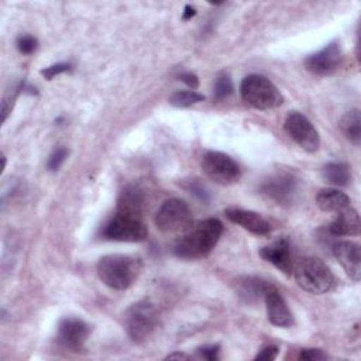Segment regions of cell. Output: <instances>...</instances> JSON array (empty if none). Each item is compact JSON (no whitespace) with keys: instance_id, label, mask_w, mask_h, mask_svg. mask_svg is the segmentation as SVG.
<instances>
[{"instance_id":"83f0119b","label":"cell","mask_w":361,"mask_h":361,"mask_svg":"<svg viewBox=\"0 0 361 361\" xmlns=\"http://www.w3.org/2000/svg\"><path fill=\"white\" fill-rule=\"evenodd\" d=\"M69 68H71L69 63L61 62V63H55V65H51V66H47V68L41 69V75H42L45 79L51 80L52 78H55V76H58V75H61V73L69 71Z\"/></svg>"},{"instance_id":"9c48e42d","label":"cell","mask_w":361,"mask_h":361,"mask_svg":"<svg viewBox=\"0 0 361 361\" xmlns=\"http://www.w3.org/2000/svg\"><path fill=\"white\" fill-rule=\"evenodd\" d=\"M288 135L305 151L314 152L320 147V137L312 121L299 111H290L283 123Z\"/></svg>"},{"instance_id":"1f68e13d","label":"cell","mask_w":361,"mask_h":361,"mask_svg":"<svg viewBox=\"0 0 361 361\" xmlns=\"http://www.w3.org/2000/svg\"><path fill=\"white\" fill-rule=\"evenodd\" d=\"M179 79H180L185 85H188L192 90L197 89V86H199V79H197V76H196L195 73H192V72H183V73H180V75H179Z\"/></svg>"},{"instance_id":"4fadbf2b","label":"cell","mask_w":361,"mask_h":361,"mask_svg":"<svg viewBox=\"0 0 361 361\" xmlns=\"http://www.w3.org/2000/svg\"><path fill=\"white\" fill-rule=\"evenodd\" d=\"M89 326L76 317L62 319L58 324V341L68 350L80 351L87 340Z\"/></svg>"},{"instance_id":"277c9868","label":"cell","mask_w":361,"mask_h":361,"mask_svg":"<svg viewBox=\"0 0 361 361\" xmlns=\"http://www.w3.org/2000/svg\"><path fill=\"white\" fill-rule=\"evenodd\" d=\"M240 93L245 103L258 110L276 109L283 103L279 89L265 76L250 75L243 79Z\"/></svg>"},{"instance_id":"d6986e66","label":"cell","mask_w":361,"mask_h":361,"mask_svg":"<svg viewBox=\"0 0 361 361\" xmlns=\"http://www.w3.org/2000/svg\"><path fill=\"white\" fill-rule=\"evenodd\" d=\"M271 283L257 276H243L235 283L237 295L247 303H254L264 299L265 290Z\"/></svg>"},{"instance_id":"ffe728a7","label":"cell","mask_w":361,"mask_h":361,"mask_svg":"<svg viewBox=\"0 0 361 361\" xmlns=\"http://www.w3.org/2000/svg\"><path fill=\"white\" fill-rule=\"evenodd\" d=\"M316 204L323 212L338 213V212L350 207V197L338 189L327 188V189H322L317 193Z\"/></svg>"},{"instance_id":"5bb4252c","label":"cell","mask_w":361,"mask_h":361,"mask_svg":"<svg viewBox=\"0 0 361 361\" xmlns=\"http://www.w3.org/2000/svg\"><path fill=\"white\" fill-rule=\"evenodd\" d=\"M264 302H265L267 316H268L269 323H272L274 326H278V327H290L295 323L293 316H292L283 296L274 285H269L268 289L265 290Z\"/></svg>"},{"instance_id":"ac0fdd59","label":"cell","mask_w":361,"mask_h":361,"mask_svg":"<svg viewBox=\"0 0 361 361\" xmlns=\"http://www.w3.org/2000/svg\"><path fill=\"white\" fill-rule=\"evenodd\" d=\"M144 202H145V197L142 190L135 185H128L121 190L118 196L116 213L142 219V212L145 204Z\"/></svg>"},{"instance_id":"44dd1931","label":"cell","mask_w":361,"mask_h":361,"mask_svg":"<svg viewBox=\"0 0 361 361\" xmlns=\"http://www.w3.org/2000/svg\"><path fill=\"white\" fill-rule=\"evenodd\" d=\"M322 175L326 182L334 186H347L351 182V168L345 162H329L323 166Z\"/></svg>"},{"instance_id":"4dcf8cb0","label":"cell","mask_w":361,"mask_h":361,"mask_svg":"<svg viewBox=\"0 0 361 361\" xmlns=\"http://www.w3.org/2000/svg\"><path fill=\"white\" fill-rule=\"evenodd\" d=\"M276 355H278V347H275V345H267V347H264V348L255 355V360L271 361V360L276 358Z\"/></svg>"},{"instance_id":"f546056e","label":"cell","mask_w":361,"mask_h":361,"mask_svg":"<svg viewBox=\"0 0 361 361\" xmlns=\"http://www.w3.org/2000/svg\"><path fill=\"white\" fill-rule=\"evenodd\" d=\"M199 355L204 360H209V361H216L219 360V353H220V345L219 344H212V345H204V347H200L199 350Z\"/></svg>"},{"instance_id":"d6a6232c","label":"cell","mask_w":361,"mask_h":361,"mask_svg":"<svg viewBox=\"0 0 361 361\" xmlns=\"http://www.w3.org/2000/svg\"><path fill=\"white\" fill-rule=\"evenodd\" d=\"M195 14H196L195 8H193L192 6H189V4H186V6H185V10H183V14H182V18L186 21V20H190Z\"/></svg>"},{"instance_id":"cb8c5ba5","label":"cell","mask_w":361,"mask_h":361,"mask_svg":"<svg viewBox=\"0 0 361 361\" xmlns=\"http://www.w3.org/2000/svg\"><path fill=\"white\" fill-rule=\"evenodd\" d=\"M233 80L228 73L221 72L217 75L213 86V99L214 100H224L233 93Z\"/></svg>"},{"instance_id":"f1b7e54d","label":"cell","mask_w":361,"mask_h":361,"mask_svg":"<svg viewBox=\"0 0 361 361\" xmlns=\"http://www.w3.org/2000/svg\"><path fill=\"white\" fill-rule=\"evenodd\" d=\"M298 358L305 361H317V360H326L329 358V355L319 348H305L300 351Z\"/></svg>"},{"instance_id":"6da1fadb","label":"cell","mask_w":361,"mask_h":361,"mask_svg":"<svg viewBox=\"0 0 361 361\" xmlns=\"http://www.w3.org/2000/svg\"><path fill=\"white\" fill-rule=\"evenodd\" d=\"M223 224L217 219H204L192 224L173 245V254L183 259H197L209 255L219 243Z\"/></svg>"},{"instance_id":"8fae6325","label":"cell","mask_w":361,"mask_h":361,"mask_svg":"<svg viewBox=\"0 0 361 361\" xmlns=\"http://www.w3.org/2000/svg\"><path fill=\"white\" fill-rule=\"evenodd\" d=\"M343 61V51L338 41L327 44L320 51L309 55L305 59V66L309 72L314 75H330L333 73Z\"/></svg>"},{"instance_id":"7c38bea8","label":"cell","mask_w":361,"mask_h":361,"mask_svg":"<svg viewBox=\"0 0 361 361\" xmlns=\"http://www.w3.org/2000/svg\"><path fill=\"white\" fill-rule=\"evenodd\" d=\"M331 252L345 274L355 282L361 278V248L358 243L341 240L331 245Z\"/></svg>"},{"instance_id":"9a60e30c","label":"cell","mask_w":361,"mask_h":361,"mask_svg":"<svg viewBox=\"0 0 361 361\" xmlns=\"http://www.w3.org/2000/svg\"><path fill=\"white\" fill-rule=\"evenodd\" d=\"M224 216L244 230L255 234V235H265L271 231V224L257 212L245 210L241 207H227L224 210Z\"/></svg>"},{"instance_id":"52a82bcc","label":"cell","mask_w":361,"mask_h":361,"mask_svg":"<svg viewBox=\"0 0 361 361\" xmlns=\"http://www.w3.org/2000/svg\"><path fill=\"white\" fill-rule=\"evenodd\" d=\"M154 221L162 233L186 231L192 226V212L183 200L169 199L159 206Z\"/></svg>"},{"instance_id":"ba28073f","label":"cell","mask_w":361,"mask_h":361,"mask_svg":"<svg viewBox=\"0 0 361 361\" xmlns=\"http://www.w3.org/2000/svg\"><path fill=\"white\" fill-rule=\"evenodd\" d=\"M200 166L210 180L223 186L238 182L241 176V169L237 162L219 151H207L202 157Z\"/></svg>"},{"instance_id":"4316f807","label":"cell","mask_w":361,"mask_h":361,"mask_svg":"<svg viewBox=\"0 0 361 361\" xmlns=\"http://www.w3.org/2000/svg\"><path fill=\"white\" fill-rule=\"evenodd\" d=\"M38 47V41L32 35H21L17 38V48L21 54L30 55L32 54Z\"/></svg>"},{"instance_id":"e0dca14e","label":"cell","mask_w":361,"mask_h":361,"mask_svg":"<svg viewBox=\"0 0 361 361\" xmlns=\"http://www.w3.org/2000/svg\"><path fill=\"white\" fill-rule=\"evenodd\" d=\"M361 221L360 214L351 206L338 212L334 220L327 226V231L331 235L341 237V235H357L360 234Z\"/></svg>"},{"instance_id":"3957f363","label":"cell","mask_w":361,"mask_h":361,"mask_svg":"<svg viewBox=\"0 0 361 361\" xmlns=\"http://www.w3.org/2000/svg\"><path fill=\"white\" fill-rule=\"evenodd\" d=\"M292 272L296 283L309 293H327L333 290L337 283L331 269L322 259L314 257L300 259Z\"/></svg>"},{"instance_id":"2e32d148","label":"cell","mask_w":361,"mask_h":361,"mask_svg":"<svg viewBox=\"0 0 361 361\" xmlns=\"http://www.w3.org/2000/svg\"><path fill=\"white\" fill-rule=\"evenodd\" d=\"M259 255L267 262L272 264L275 268H278L283 274H292L293 264L290 258V245L288 238H279L271 245H265L259 250Z\"/></svg>"},{"instance_id":"5b68a950","label":"cell","mask_w":361,"mask_h":361,"mask_svg":"<svg viewBox=\"0 0 361 361\" xmlns=\"http://www.w3.org/2000/svg\"><path fill=\"white\" fill-rule=\"evenodd\" d=\"M158 323V312L152 302L142 299L133 303L124 314L127 334L135 343L145 341Z\"/></svg>"},{"instance_id":"603a6c76","label":"cell","mask_w":361,"mask_h":361,"mask_svg":"<svg viewBox=\"0 0 361 361\" xmlns=\"http://www.w3.org/2000/svg\"><path fill=\"white\" fill-rule=\"evenodd\" d=\"M204 100V96L196 90H178L171 94L169 103L175 107H190L196 103H200Z\"/></svg>"},{"instance_id":"d4e9b609","label":"cell","mask_w":361,"mask_h":361,"mask_svg":"<svg viewBox=\"0 0 361 361\" xmlns=\"http://www.w3.org/2000/svg\"><path fill=\"white\" fill-rule=\"evenodd\" d=\"M66 157H68V149H66L65 147H58V148H55V149L51 152L49 158H48V162H47L48 169L52 171V172L58 171V169L61 168V165L65 162Z\"/></svg>"},{"instance_id":"484cf974","label":"cell","mask_w":361,"mask_h":361,"mask_svg":"<svg viewBox=\"0 0 361 361\" xmlns=\"http://www.w3.org/2000/svg\"><path fill=\"white\" fill-rule=\"evenodd\" d=\"M185 189L188 192H190L192 195H195L199 200L202 202H207L209 200V190L206 189V186L199 182L197 179H192V180H188V183L185 185Z\"/></svg>"},{"instance_id":"836d02e7","label":"cell","mask_w":361,"mask_h":361,"mask_svg":"<svg viewBox=\"0 0 361 361\" xmlns=\"http://www.w3.org/2000/svg\"><path fill=\"white\" fill-rule=\"evenodd\" d=\"M166 358L168 360H189V355L185 353H172Z\"/></svg>"},{"instance_id":"7a4b0ae2","label":"cell","mask_w":361,"mask_h":361,"mask_svg":"<svg viewBox=\"0 0 361 361\" xmlns=\"http://www.w3.org/2000/svg\"><path fill=\"white\" fill-rule=\"evenodd\" d=\"M141 259L127 254H109L99 259L96 271L100 281L111 289H128L140 276Z\"/></svg>"},{"instance_id":"30bf717a","label":"cell","mask_w":361,"mask_h":361,"mask_svg":"<svg viewBox=\"0 0 361 361\" xmlns=\"http://www.w3.org/2000/svg\"><path fill=\"white\" fill-rule=\"evenodd\" d=\"M299 189V182L295 173L288 171H279L267 178L261 185V192L268 199L278 204H289L295 200Z\"/></svg>"},{"instance_id":"8992f818","label":"cell","mask_w":361,"mask_h":361,"mask_svg":"<svg viewBox=\"0 0 361 361\" xmlns=\"http://www.w3.org/2000/svg\"><path fill=\"white\" fill-rule=\"evenodd\" d=\"M102 235L113 241L124 243H140L147 240L148 228L144 224L142 219L116 213L102 230Z\"/></svg>"},{"instance_id":"7402d4cb","label":"cell","mask_w":361,"mask_h":361,"mask_svg":"<svg viewBox=\"0 0 361 361\" xmlns=\"http://www.w3.org/2000/svg\"><path fill=\"white\" fill-rule=\"evenodd\" d=\"M343 135L354 145H360L361 142V117L360 110L354 109L347 111L338 124Z\"/></svg>"}]
</instances>
